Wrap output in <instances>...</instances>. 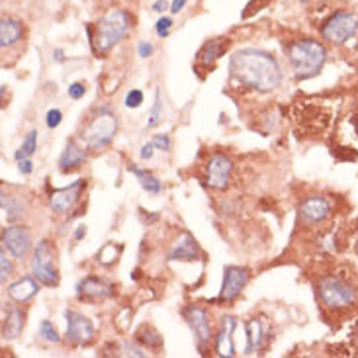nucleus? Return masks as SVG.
<instances>
[{"mask_svg":"<svg viewBox=\"0 0 358 358\" xmlns=\"http://www.w3.org/2000/svg\"><path fill=\"white\" fill-rule=\"evenodd\" d=\"M231 77L259 92H272L280 87L282 71L278 61L261 49H239L229 61Z\"/></svg>","mask_w":358,"mask_h":358,"instance_id":"nucleus-1","label":"nucleus"},{"mask_svg":"<svg viewBox=\"0 0 358 358\" xmlns=\"http://www.w3.org/2000/svg\"><path fill=\"white\" fill-rule=\"evenodd\" d=\"M288 59H290L294 77L300 80L311 78L315 77L325 65L327 49L315 39H296L288 48Z\"/></svg>","mask_w":358,"mask_h":358,"instance_id":"nucleus-2","label":"nucleus"},{"mask_svg":"<svg viewBox=\"0 0 358 358\" xmlns=\"http://www.w3.org/2000/svg\"><path fill=\"white\" fill-rule=\"evenodd\" d=\"M131 26V16L126 10L112 8L108 10L102 18L98 20L96 31L92 36V45L98 53H108L116 43L126 38L127 29Z\"/></svg>","mask_w":358,"mask_h":358,"instance_id":"nucleus-3","label":"nucleus"},{"mask_svg":"<svg viewBox=\"0 0 358 358\" xmlns=\"http://www.w3.org/2000/svg\"><path fill=\"white\" fill-rule=\"evenodd\" d=\"M117 134V120L116 116L108 110L102 108L100 112L94 114V117L88 122V126L80 134L83 145L90 151H100L112 143V139Z\"/></svg>","mask_w":358,"mask_h":358,"instance_id":"nucleus-4","label":"nucleus"},{"mask_svg":"<svg viewBox=\"0 0 358 358\" xmlns=\"http://www.w3.org/2000/svg\"><path fill=\"white\" fill-rule=\"evenodd\" d=\"M31 272L34 278L43 284V286H57L59 284V272L55 266V249L48 239L38 243V247L34 249L31 255Z\"/></svg>","mask_w":358,"mask_h":358,"instance_id":"nucleus-5","label":"nucleus"},{"mask_svg":"<svg viewBox=\"0 0 358 358\" xmlns=\"http://www.w3.org/2000/svg\"><path fill=\"white\" fill-rule=\"evenodd\" d=\"M320 298L331 310H345V308L355 303L357 292L345 280L335 278V276H327L320 282Z\"/></svg>","mask_w":358,"mask_h":358,"instance_id":"nucleus-6","label":"nucleus"},{"mask_svg":"<svg viewBox=\"0 0 358 358\" xmlns=\"http://www.w3.org/2000/svg\"><path fill=\"white\" fill-rule=\"evenodd\" d=\"M358 31V18L350 12H337L333 14L325 24H323V38L335 43V45H343L347 43L350 38H355Z\"/></svg>","mask_w":358,"mask_h":358,"instance_id":"nucleus-7","label":"nucleus"},{"mask_svg":"<svg viewBox=\"0 0 358 358\" xmlns=\"http://www.w3.org/2000/svg\"><path fill=\"white\" fill-rule=\"evenodd\" d=\"M233 173V163L229 157L222 155H213L208 163V169H206V175H208V186L213 188V190H225L229 186V180H231Z\"/></svg>","mask_w":358,"mask_h":358,"instance_id":"nucleus-8","label":"nucleus"},{"mask_svg":"<svg viewBox=\"0 0 358 358\" xmlns=\"http://www.w3.org/2000/svg\"><path fill=\"white\" fill-rule=\"evenodd\" d=\"M67 341L73 345H87L94 337L92 321L78 311H67Z\"/></svg>","mask_w":358,"mask_h":358,"instance_id":"nucleus-9","label":"nucleus"},{"mask_svg":"<svg viewBox=\"0 0 358 358\" xmlns=\"http://www.w3.org/2000/svg\"><path fill=\"white\" fill-rule=\"evenodd\" d=\"M249 282V271L243 266H225L223 271V284L220 292V300L233 301Z\"/></svg>","mask_w":358,"mask_h":358,"instance_id":"nucleus-10","label":"nucleus"},{"mask_svg":"<svg viewBox=\"0 0 358 358\" xmlns=\"http://www.w3.org/2000/svg\"><path fill=\"white\" fill-rule=\"evenodd\" d=\"M2 243L14 259H24L31 247V235L22 225H10L2 231Z\"/></svg>","mask_w":358,"mask_h":358,"instance_id":"nucleus-11","label":"nucleus"},{"mask_svg":"<svg viewBox=\"0 0 358 358\" xmlns=\"http://www.w3.org/2000/svg\"><path fill=\"white\" fill-rule=\"evenodd\" d=\"M184 320L188 321V325H190V329L194 331L196 341H198L200 347L210 343V339H212V327H210L208 311L202 310V308H196V306H188V308L184 310Z\"/></svg>","mask_w":358,"mask_h":358,"instance_id":"nucleus-12","label":"nucleus"},{"mask_svg":"<svg viewBox=\"0 0 358 358\" xmlns=\"http://www.w3.org/2000/svg\"><path fill=\"white\" fill-rule=\"evenodd\" d=\"M85 188V182L83 180H77L71 186H65V188H59V190H53L51 196H49V206L55 213H69L73 210V206L77 203L78 196H80V190Z\"/></svg>","mask_w":358,"mask_h":358,"instance_id":"nucleus-13","label":"nucleus"},{"mask_svg":"<svg viewBox=\"0 0 358 358\" xmlns=\"http://www.w3.org/2000/svg\"><path fill=\"white\" fill-rule=\"evenodd\" d=\"M300 213L303 223L317 225V223L325 222L331 215V203L323 196H310V198H306L303 203H301Z\"/></svg>","mask_w":358,"mask_h":358,"instance_id":"nucleus-14","label":"nucleus"},{"mask_svg":"<svg viewBox=\"0 0 358 358\" xmlns=\"http://www.w3.org/2000/svg\"><path fill=\"white\" fill-rule=\"evenodd\" d=\"M78 298H94V300H104L114 294V288L108 282L100 280L96 276H88L85 280L78 282L77 286Z\"/></svg>","mask_w":358,"mask_h":358,"instance_id":"nucleus-15","label":"nucleus"},{"mask_svg":"<svg viewBox=\"0 0 358 358\" xmlns=\"http://www.w3.org/2000/svg\"><path fill=\"white\" fill-rule=\"evenodd\" d=\"M200 257V249L194 241V237L190 233H182V237L176 241V245L173 247V251L169 252V259L171 261H198Z\"/></svg>","mask_w":358,"mask_h":358,"instance_id":"nucleus-16","label":"nucleus"},{"mask_svg":"<svg viewBox=\"0 0 358 358\" xmlns=\"http://www.w3.org/2000/svg\"><path fill=\"white\" fill-rule=\"evenodd\" d=\"M85 161H87V151H85V147L78 145L77 141L73 139V141H69L67 147H65V151H63V155L59 159V169H61V173H69V171L78 169Z\"/></svg>","mask_w":358,"mask_h":358,"instance_id":"nucleus-17","label":"nucleus"},{"mask_svg":"<svg viewBox=\"0 0 358 358\" xmlns=\"http://www.w3.org/2000/svg\"><path fill=\"white\" fill-rule=\"evenodd\" d=\"M233 329H235V320L233 317H223L220 333L215 337V352L220 357H235V345H233Z\"/></svg>","mask_w":358,"mask_h":358,"instance_id":"nucleus-18","label":"nucleus"},{"mask_svg":"<svg viewBox=\"0 0 358 358\" xmlns=\"http://www.w3.org/2000/svg\"><path fill=\"white\" fill-rule=\"evenodd\" d=\"M38 292V282L34 280L31 276H24V278H20L18 282H14V284H10L8 286L10 300L18 301V303H24V301L31 300Z\"/></svg>","mask_w":358,"mask_h":358,"instance_id":"nucleus-19","label":"nucleus"},{"mask_svg":"<svg viewBox=\"0 0 358 358\" xmlns=\"http://www.w3.org/2000/svg\"><path fill=\"white\" fill-rule=\"evenodd\" d=\"M22 39V22L16 18H2L0 22V45L2 49L16 45Z\"/></svg>","mask_w":358,"mask_h":358,"instance_id":"nucleus-20","label":"nucleus"},{"mask_svg":"<svg viewBox=\"0 0 358 358\" xmlns=\"http://www.w3.org/2000/svg\"><path fill=\"white\" fill-rule=\"evenodd\" d=\"M24 331V313L18 308H12L4 317L2 325V337L4 339H16L20 333Z\"/></svg>","mask_w":358,"mask_h":358,"instance_id":"nucleus-21","label":"nucleus"},{"mask_svg":"<svg viewBox=\"0 0 358 358\" xmlns=\"http://www.w3.org/2000/svg\"><path fill=\"white\" fill-rule=\"evenodd\" d=\"M2 212H4V217L6 222L14 223L24 217V203L20 202L16 196H2Z\"/></svg>","mask_w":358,"mask_h":358,"instance_id":"nucleus-22","label":"nucleus"},{"mask_svg":"<svg viewBox=\"0 0 358 358\" xmlns=\"http://www.w3.org/2000/svg\"><path fill=\"white\" fill-rule=\"evenodd\" d=\"M129 171L137 176V180H139V184H141V188L147 190L149 194L157 196V194L163 190V184H161V180H157L155 176L151 175V173L141 171V169H136V166H129Z\"/></svg>","mask_w":358,"mask_h":358,"instance_id":"nucleus-23","label":"nucleus"},{"mask_svg":"<svg viewBox=\"0 0 358 358\" xmlns=\"http://www.w3.org/2000/svg\"><path fill=\"white\" fill-rule=\"evenodd\" d=\"M261 341H262V327L261 323L257 320H251L247 323V349L245 352L247 355H252L255 350L261 347Z\"/></svg>","mask_w":358,"mask_h":358,"instance_id":"nucleus-24","label":"nucleus"},{"mask_svg":"<svg viewBox=\"0 0 358 358\" xmlns=\"http://www.w3.org/2000/svg\"><path fill=\"white\" fill-rule=\"evenodd\" d=\"M136 337L139 343L145 345L147 349H161V345H163V337L153 327H149V325H143L141 329L137 331Z\"/></svg>","mask_w":358,"mask_h":358,"instance_id":"nucleus-25","label":"nucleus"},{"mask_svg":"<svg viewBox=\"0 0 358 358\" xmlns=\"http://www.w3.org/2000/svg\"><path fill=\"white\" fill-rule=\"evenodd\" d=\"M36 149H38V131H29L26 139H24V143L20 147V151L16 153V161H24V159H29V157L36 153Z\"/></svg>","mask_w":358,"mask_h":358,"instance_id":"nucleus-26","label":"nucleus"},{"mask_svg":"<svg viewBox=\"0 0 358 358\" xmlns=\"http://www.w3.org/2000/svg\"><path fill=\"white\" fill-rule=\"evenodd\" d=\"M225 45H227V43H223V41H210V43L203 48L202 53H200V55H202V63H206V65L213 63L215 59L222 55Z\"/></svg>","mask_w":358,"mask_h":358,"instance_id":"nucleus-27","label":"nucleus"},{"mask_svg":"<svg viewBox=\"0 0 358 358\" xmlns=\"http://www.w3.org/2000/svg\"><path fill=\"white\" fill-rule=\"evenodd\" d=\"M120 247H116L114 243H108V245H104L102 249H100V252H98V261L102 262V264H112V262L117 261V255H120Z\"/></svg>","mask_w":358,"mask_h":358,"instance_id":"nucleus-28","label":"nucleus"},{"mask_svg":"<svg viewBox=\"0 0 358 358\" xmlns=\"http://www.w3.org/2000/svg\"><path fill=\"white\" fill-rule=\"evenodd\" d=\"M161 117H163V102H161V90L157 88L155 102H153V108H151V114H149V122H147V126L149 127L159 126Z\"/></svg>","mask_w":358,"mask_h":358,"instance_id":"nucleus-29","label":"nucleus"},{"mask_svg":"<svg viewBox=\"0 0 358 358\" xmlns=\"http://www.w3.org/2000/svg\"><path fill=\"white\" fill-rule=\"evenodd\" d=\"M39 333H41V337L49 343H59L61 337H59L57 329H55V325L51 323V321H41V325H39Z\"/></svg>","mask_w":358,"mask_h":358,"instance_id":"nucleus-30","label":"nucleus"},{"mask_svg":"<svg viewBox=\"0 0 358 358\" xmlns=\"http://www.w3.org/2000/svg\"><path fill=\"white\" fill-rule=\"evenodd\" d=\"M12 272H14L12 261L6 257V251L2 249V251H0V278H2V282H6V278L12 276Z\"/></svg>","mask_w":358,"mask_h":358,"instance_id":"nucleus-31","label":"nucleus"},{"mask_svg":"<svg viewBox=\"0 0 358 358\" xmlns=\"http://www.w3.org/2000/svg\"><path fill=\"white\" fill-rule=\"evenodd\" d=\"M171 28H173V20L166 18V16L159 18V22L155 24L157 36H159V38H166V36H169V31H171Z\"/></svg>","mask_w":358,"mask_h":358,"instance_id":"nucleus-32","label":"nucleus"},{"mask_svg":"<svg viewBox=\"0 0 358 358\" xmlns=\"http://www.w3.org/2000/svg\"><path fill=\"white\" fill-rule=\"evenodd\" d=\"M141 102H143V92H141V90L134 88V90H129V92H127V96H126L127 108H139L141 106Z\"/></svg>","mask_w":358,"mask_h":358,"instance_id":"nucleus-33","label":"nucleus"},{"mask_svg":"<svg viewBox=\"0 0 358 358\" xmlns=\"http://www.w3.org/2000/svg\"><path fill=\"white\" fill-rule=\"evenodd\" d=\"M153 145H155V149H161V151H169L171 149V137L166 134H159V136L153 137Z\"/></svg>","mask_w":358,"mask_h":358,"instance_id":"nucleus-34","label":"nucleus"},{"mask_svg":"<svg viewBox=\"0 0 358 358\" xmlns=\"http://www.w3.org/2000/svg\"><path fill=\"white\" fill-rule=\"evenodd\" d=\"M85 92H87V87H85L83 83H73V85L69 87V96L73 98V100L83 98L85 96Z\"/></svg>","mask_w":358,"mask_h":358,"instance_id":"nucleus-35","label":"nucleus"},{"mask_svg":"<svg viewBox=\"0 0 358 358\" xmlns=\"http://www.w3.org/2000/svg\"><path fill=\"white\" fill-rule=\"evenodd\" d=\"M61 120H63L61 110H49L48 112V127L55 129V127H59V124H61Z\"/></svg>","mask_w":358,"mask_h":358,"instance_id":"nucleus-36","label":"nucleus"},{"mask_svg":"<svg viewBox=\"0 0 358 358\" xmlns=\"http://www.w3.org/2000/svg\"><path fill=\"white\" fill-rule=\"evenodd\" d=\"M122 357H136V358H143L147 357L145 352H143V349H139V347H134V345H124L122 347Z\"/></svg>","mask_w":358,"mask_h":358,"instance_id":"nucleus-37","label":"nucleus"},{"mask_svg":"<svg viewBox=\"0 0 358 358\" xmlns=\"http://www.w3.org/2000/svg\"><path fill=\"white\" fill-rule=\"evenodd\" d=\"M137 51H139V55H141V57H149V55L153 53V45H151V43H147V41H141V43L137 45Z\"/></svg>","mask_w":358,"mask_h":358,"instance_id":"nucleus-38","label":"nucleus"},{"mask_svg":"<svg viewBox=\"0 0 358 358\" xmlns=\"http://www.w3.org/2000/svg\"><path fill=\"white\" fill-rule=\"evenodd\" d=\"M31 171H34V165H31V161H29V159L20 161V173H22V175H29Z\"/></svg>","mask_w":358,"mask_h":358,"instance_id":"nucleus-39","label":"nucleus"},{"mask_svg":"<svg viewBox=\"0 0 358 358\" xmlns=\"http://www.w3.org/2000/svg\"><path fill=\"white\" fill-rule=\"evenodd\" d=\"M153 149H155V145H153V141H151V143H147V145L141 147V159H151V157H153Z\"/></svg>","mask_w":358,"mask_h":358,"instance_id":"nucleus-40","label":"nucleus"},{"mask_svg":"<svg viewBox=\"0 0 358 358\" xmlns=\"http://www.w3.org/2000/svg\"><path fill=\"white\" fill-rule=\"evenodd\" d=\"M184 6H186V0H173V4H171V12H173V14H178Z\"/></svg>","mask_w":358,"mask_h":358,"instance_id":"nucleus-41","label":"nucleus"},{"mask_svg":"<svg viewBox=\"0 0 358 358\" xmlns=\"http://www.w3.org/2000/svg\"><path fill=\"white\" fill-rule=\"evenodd\" d=\"M166 8H171L166 0H157L155 4H153V10H155V12H165Z\"/></svg>","mask_w":358,"mask_h":358,"instance_id":"nucleus-42","label":"nucleus"},{"mask_svg":"<svg viewBox=\"0 0 358 358\" xmlns=\"http://www.w3.org/2000/svg\"><path fill=\"white\" fill-rule=\"evenodd\" d=\"M85 235H87V227H85V225H78L77 231H75V239H77V241H80Z\"/></svg>","mask_w":358,"mask_h":358,"instance_id":"nucleus-43","label":"nucleus"},{"mask_svg":"<svg viewBox=\"0 0 358 358\" xmlns=\"http://www.w3.org/2000/svg\"><path fill=\"white\" fill-rule=\"evenodd\" d=\"M55 59H57V61H63V51H61V49L55 51Z\"/></svg>","mask_w":358,"mask_h":358,"instance_id":"nucleus-44","label":"nucleus"},{"mask_svg":"<svg viewBox=\"0 0 358 358\" xmlns=\"http://www.w3.org/2000/svg\"><path fill=\"white\" fill-rule=\"evenodd\" d=\"M301 2H310V0H301Z\"/></svg>","mask_w":358,"mask_h":358,"instance_id":"nucleus-45","label":"nucleus"}]
</instances>
